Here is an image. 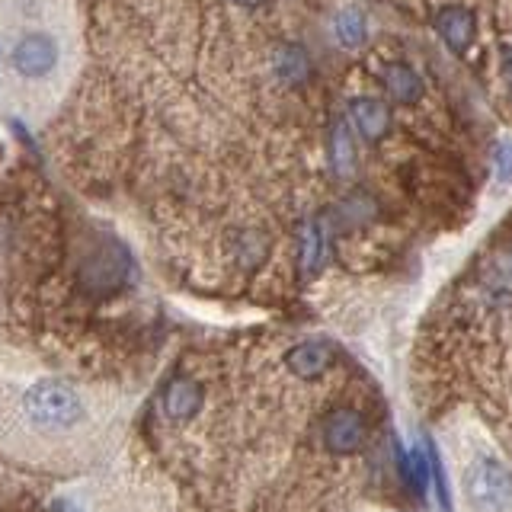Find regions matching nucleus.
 <instances>
[{
  "label": "nucleus",
  "instance_id": "1",
  "mask_svg": "<svg viewBox=\"0 0 512 512\" xmlns=\"http://www.w3.org/2000/svg\"><path fill=\"white\" fill-rule=\"evenodd\" d=\"M90 426V404L58 375H13L0 384V448L26 461H58Z\"/></svg>",
  "mask_w": 512,
  "mask_h": 512
},
{
  "label": "nucleus",
  "instance_id": "2",
  "mask_svg": "<svg viewBox=\"0 0 512 512\" xmlns=\"http://www.w3.org/2000/svg\"><path fill=\"white\" fill-rule=\"evenodd\" d=\"M7 64L16 80L23 84H42V80H52L58 64H61V45L55 36H48L42 29H29L20 32L10 45Z\"/></svg>",
  "mask_w": 512,
  "mask_h": 512
},
{
  "label": "nucleus",
  "instance_id": "3",
  "mask_svg": "<svg viewBox=\"0 0 512 512\" xmlns=\"http://www.w3.org/2000/svg\"><path fill=\"white\" fill-rule=\"evenodd\" d=\"M468 496L487 512H509L512 509V474L503 461H496L490 455L474 458L464 477Z\"/></svg>",
  "mask_w": 512,
  "mask_h": 512
},
{
  "label": "nucleus",
  "instance_id": "4",
  "mask_svg": "<svg viewBox=\"0 0 512 512\" xmlns=\"http://www.w3.org/2000/svg\"><path fill=\"white\" fill-rule=\"evenodd\" d=\"M320 432H324L327 452L352 455V452H359L362 442H365V420H362L359 410L336 407V410H330L324 416V426H320Z\"/></svg>",
  "mask_w": 512,
  "mask_h": 512
},
{
  "label": "nucleus",
  "instance_id": "5",
  "mask_svg": "<svg viewBox=\"0 0 512 512\" xmlns=\"http://www.w3.org/2000/svg\"><path fill=\"white\" fill-rule=\"evenodd\" d=\"M125 276H128V253L119 244L103 247L84 269V282L90 288H96V292H106V288L122 285Z\"/></svg>",
  "mask_w": 512,
  "mask_h": 512
},
{
  "label": "nucleus",
  "instance_id": "6",
  "mask_svg": "<svg viewBox=\"0 0 512 512\" xmlns=\"http://www.w3.org/2000/svg\"><path fill=\"white\" fill-rule=\"evenodd\" d=\"M202 384L196 378H173L164 391V413L173 423H189L202 410Z\"/></svg>",
  "mask_w": 512,
  "mask_h": 512
},
{
  "label": "nucleus",
  "instance_id": "7",
  "mask_svg": "<svg viewBox=\"0 0 512 512\" xmlns=\"http://www.w3.org/2000/svg\"><path fill=\"white\" fill-rule=\"evenodd\" d=\"M436 29L442 42L448 45V52L455 55H464L474 42V32H477V23H474V13L464 10V7H445L439 16H436Z\"/></svg>",
  "mask_w": 512,
  "mask_h": 512
},
{
  "label": "nucleus",
  "instance_id": "8",
  "mask_svg": "<svg viewBox=\"0 0 512 512\" xmlns=\"http://www.w3.org/2000/svg\"><path fill=\"white\" fill-rule=\"evenodd\" d=\"M349 119L359 128V135H365L368 141H378L388 135L391 128V112L384 109L381 100H372V96H359V100L349 103Z\"/></svg>",
  "mask_w": 512,
  "mask_h": 512
},
{
  "label": "nucleus",
  "instance_id": "9",
  "mask_svg": "<svg viewBox=\"0 0 512 512\" xmlns=\"http://www.w3.org/2000/svg\"><path fill=\"white\" fill-rule=\"evenodd\" d=\"M330 362H333V352H330L327 343H320V340L298 343V346L285 356L288 372L298 375V378H317V375H324L327 368H330Z\"/></svg>",
  "mask_w": 512,
  "mask_h": 512
},
{
  "label": "nucleus",
  "instance_id": "10",
  "mask_svg": "<svg viewBox=\"0 0 512 512\" xmlns=\"http://www.w3.org/2000/svg\"><path fill=\"white\" fill-rule=\"evenodd\" d=\"M384 87H388V93H391V100H397V103H416L423 96V80H420V74H416L410 64H404V61H394V64H388L384 68Z\"/></svg>",
  "mask_w": 512,
  "mask_h": 512
},
{
  "label": "nucleus",
  "instance_id": "11",
  "mask_svg": "<svg viewBox=\"0 0 512 512\" xmlns=\"http://www.w3.org/2000/svg\"><path fill=\"white\" fill-rule=\"evenodd\" d=\"M298 263H301V272H304V276H311V272H317L320 263H324V231H320V224H317V221H308V224L301 228Z\"/></svg>",
  "mask_w": 512,
  "mask_h": 512
},
{
  "label": "nucleus",
  "instance_id": "12",
  "mask_svg": "<svg viewBox=\"0 0 512 512\" xmlns=\"http://www.w3.org/2000/svg\"><path fill=\"white\" fill-rule=\"evenodd\" d=\"M333 36L340 45L356 48L365 42V16L359 7H343L340 13L333 16Z\"/></svg>",
  "mask_w": 512,
  "mask_h": 512
},
{
  "label": "nucleus",
  "instance_id": "13",
  "mask_svg": "<svg viewBox=\"0 0 512 512\" xmlns=\"http://www.w3.org/2000/svg\"><path fill=\"white\" fill-rule=\"evenodd\" d=\"M276 74L285 84H301L308 77V55L298 45H282L276 52Z\"/></svg>",
  "mask_w": 512,
  "mask_h": 512
},
{
  "label": "nucleus",
  "instance_id": "14",
  "mask_svg": "<svg viewBox=\"0 0 512 512\" xmlns=\"http://www.w3.org/2000/svg\"><path fill=\"white\" fill-rule=\"evenodd\" d=\"M330 160H333V170L340 176H349L356 170V148H352V138L346 132V125L333 128V138H330Z\"/></svg>",
  "mask_w": 512,
  "mask_h": 512
},
{
  "label": "nucleus",
  "instance_id": "15",
  "mask_svg": "<svg viewBox=\"0 0 512 512\" xmlns=\"http://www.w3.org/2000/svg\"><path fill=\"white\" fill-rule=\"evenodd\" d=\"M404 474L410 477V484L416 487V493H426L429 487V474H432V461H429V448H410L404 458Z\"/></svg>",
  "mask_w": 512,
  "mask_h": 512
},
{
  "label": "nucleus",
  "instance_id": "16",
  "mask_svg": "<svg viewBox=\"0 0 512 512\" xmlns=\"http://www.w3.org/2000/svg\"><path fill=\"white\" fill-rule=\"evenodd\" d=\"M237 253H240V260H244L247 266H256V263L263 260V253H266L263 237H260V234H240V240H237Z\"/></svg>",
  "mask_w": 512,
  "mask_h": 512
},
{
  "label": "nucleus",
  "instance_id": "17",
  "mask_svg": "<svg viewBox=\"0 0 512 512\" xmlns=\"http://www.w3.org/2000/svg\"><path fill=\"white\" fill-rule=\"evenodd\" d=\"M493 173L500 183H512V141H500L493 151Z\"/></svg>",
  "mask_w": 512,
  "mask_h": 512
},
{
  "label": "nucleus",
  "instance_id": "18",
  "mask_svg": "<svg viewBox=\"0 0 512 512\" xmlns=\"http://www.w3.org/2000/svg\"><path fill=\"white\" fill-rule=\"evenodd\" d=\"M503 77H506V84L512 90V48H506V55H503Z\"/></svg>",
  "mask_w": 512,
  "mask_h": 512
},
{
  "label": "nucleus",
  "instance_id": "19",
  "mask_svg": "<svg viewBox=\"0 0 512 512\" xmlns=\"http://www.w3.org/2000/svg\"><path fill=\"white\" fill-rule=\"evenodd\" d=\"M500 269L506 272V279H512V247L500 253Z\"/></svg>",
  "mask_w": 512,
  "mask_h": 512
},
{
  "label": "nucleus",
  "instance_id": "20",
  "mask_svg": "<svg viewBox=\"0 0 512 512\" xmlns=\"http://www.w3.org/2000/svg\"><path fill=\"white\" fill-rule=\"evenodd\" d=\"M48 512H77V509H74L68 500H55V503H52V509H48Z\"/></svg>",
  "mask_w": 512,
  "mask_h": 512
},
{
  "label": "nucleus",
  "instance_id": "21",
  "mask_svg": "<svg viewBox=\"0 0 512 512\" xmlns=\"http://www.w3.org/2000/svg\"><path fill=\"white\" fill-rule=\"evenodd\" d=\"M234 4H240V7H256V4H263V0H234Z\"/></svg>",
  "mask_w": 512,
  "mask_h": 512
}]
</instances>
